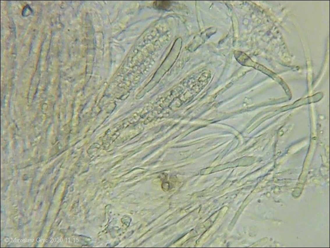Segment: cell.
<instances>
[{
	"mask_svg": "<svg viewBox=\"0 0 330 248\" xmlns=\"http://www.w3.org/2000/svg\"><path fill=\"white\" fill-rule=\"evenodd\" d=\"M169 5L168 1H156L154 3V7L159 9L166 8Z\"/></svg>",
	"mask_w": 330,
	"mask_h": 248,
	"instance_id": "obj_1",
	"label": "cell"
}]
</instances>
